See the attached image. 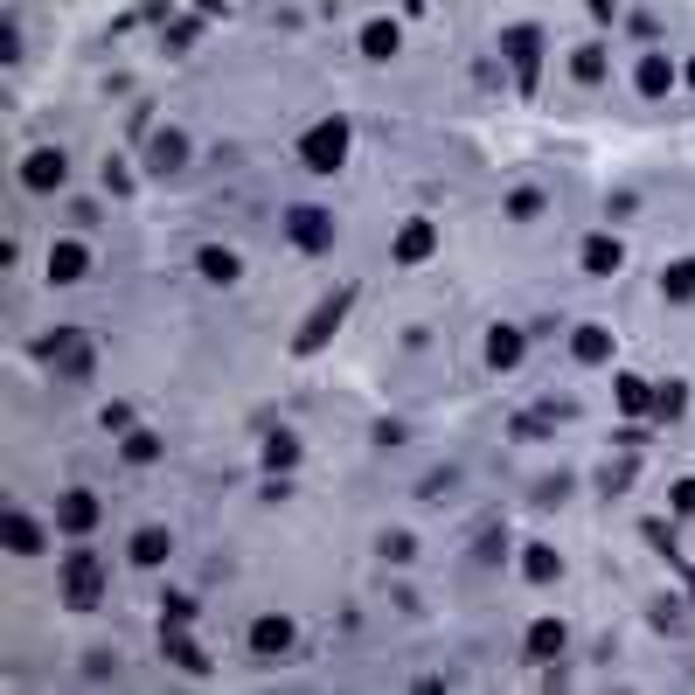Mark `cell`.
<instances>
[{
  "instance_id": "cell-12",
  "label": "cell",
  "mask_w": 695,
  "mask_h": 695,
  "mask_svg": "<svg viewBox=\"0 0 695 695\" xmlns=\"http://www.w3.org/2000/svg\"><path fill=\"white\" fill-rule=\"evenodd\" d=\"M84 265H91V258H84V244H56V251H49V278H63V285H70V278H84Z\"/></svg>"
},
{
  "instance_id": "cell-2",
  "label": "cell",
  "mask_w": 695,
  "mask_h": 695,
  "mask_svg": "<svg viewBox=\"0 0 695 695\" xmlns=\"http://www.w3.org/2000/svg\"><path fill=\"white\" fill-rule=\"evenodd\" d=\"M98 591H105L98 556H91V550H70V563H63V598H70V605H98Z\"/></svg>"
},
{
  "instance_id": "cell-10",
  "label": "cell",
  "mask_w": 695,
  "mask_h": 695,
  "mask_svg": "<svg viewBox=\"0 0 695 695\" xmlns=\"http://www.w3.org/2000/svg\"><path fill=\"white\" fill-rule=\"evenodd\" d=\"M431 244H438V237H431V223H411V230L397 237V265H424V258H431Z\"/></svg>"
},
{
  "instance_id": "cell-18",
  "label": "cell",
  "mask_w": 695,
  "mask_h": 695,
  "mask_svg": "<svg viewBox=\"0 0 695 695\" xmlns=\"http://www.w3.org/2000/svg\"><path fill=\"white\" fill-rule=\"evenodd\" d=\"M668 84H675V63H668V56H647V63H640V91H647V98H661Z\"/></svg>"
},
{
  "instance_id": "cell-23",
  "label": "cell",
  "mask_w": 695,
  "mask_h": 695,
  "mask_svg": "<svg viewBox=\"0 0 695 695\" xmlns=\"http://www.w3.org/2000/svg\"><path fill=\"white\" fill-rule=\"evenodd\" d=\"M202 272L216 278V285H230V278H237V251H216V244H209V251H202Z\"/></svg>"
},
{
  "instance_id": "cell-25",
  "label": "cell",
  "mask_w": 695,
  "mask_h": 695,
  "mask_svg": "<svg viewBox=\"0 0 695 695\" xmlns=\"http://www.w3.org/2000/svg\"><path fill=\"white\" fill-rule=\"evenodd\" d=\"M265 459H272V466H292V459H299V445H292L285 431H272V438H265Z\"/></svg>"
},
{
  "instance_id": "cell-29",
  "label": "cell",
  "mask_w": 695,
  "mask_h": 695,
  "mask_svg": "<svg viewBox=\"0 0 695 695\" xmlns=\"http://www.w3.org/2000/svg\"><path fill=\"white\" fill-rule=\"evenodd\" d=\"M675 508H682V515H695V480H682V487H675Z\"/></svg>"
},
{
  "instance_id": "cell-28",
  "label": "cell",
  "mask_w": 695,
  "mask_h": 695,
  "mask_svg": "<svg viewBox=\"0 0 695 695\" xmlns=\"http://www.w3.org/2000/svg\"><path fill=\"white\" fill-rule=\"evenodd\" d=\"M529 577H536V584H550V577H556V556H550V550H529Z\"/></svg>"
},
{
  "instance_id": "cell-21",
  "label": "cell",
  "mask_w": 695,
  "mask_h": 695,
  "mask_svg": "<svg viewBox=\"0 0 695 695\" xmlns=\"http://www.w3.org/2000/svg\"><path fill=\"white\" fill-rule=\"evenodd\" d=\"M605 355H612V334L605 327H584L577 334V362H605Z\"/></svg>"
},
{
  "instance_id": "cell-15",
  "label": "cell",
  "mask_w": 695,
  "mask_h": 695,
  "mask_svg": "<svg viewBox=\"0 0 695 695\" xmlns=\"http://www.w3.org/2000/svg\"><path fill=\"white\" fill-rule=\"evenodd\" d=\"M167 661H174V668H188V675H202V668H209V654H202L188 633H167Z\"/></svg>"
},
{
  "instance_id": "cell-20",
  "label": "cell",
  "mask_w": 695,
  "mask_h": 695,
  "mask_svg": "<svg viewBox=\"0 0 695 695\" xmlns=\"http://www.w3.org/2000/svg\"><path fill=\"white\" fill-rule=\"evenodd\" d=\"M334 320H341V299H327V306H320V313H313V327H306V334H299V348H320V341H327V327H334Z\"/></svg>"
},
{
  "instance_id": "cell-11",
  "label": "cell",
  "mask_w": 695,
  "mask_h": 695,
  "mask_svg": "<svg viewBox=\"0 0 695 695\" xmlns=\"http://www.w3.org/2000/svg\"><path fill=\"white\" fill-rule=\"evenodd\" d=\"M487 362H494V369H515V362H522V334H515V327H494V334H487Z\"/></svg>"
},
{
  "instance_id": "cell-3",
  "label": "cell",
  "mask_w": 695,
  "mask_h": 695,
  "mask_svg": "<svg viewBox=\"0 0 695 695\" xmlns=\"http://www.w3.org/2000/svg\"><path fill=\"white\" fill-rule=\"evenodd\" d=\"M285 230H292V244H299V251H334V216H327V209H313V202H299V209L285 216Z\"/></svg>"
},
{
  "instance_id": "cell-17",
  "label": "cell",
  "mask_w": 695,
  "mask_h": 695,
  "mask_svg": "<svg viewBox=\"0 0 695 695\" xmlns=\"http://www.w3.org/2000/svg\"><path fill=\"white\" fill-rule=\"evenodd\" d=\"M362 49H369L376 63H383V56H397V21H369V28H362Z\"/></svg>"
},
{
  "instance_id": "cell-27",
  "label": "cell",
  "mask_w": 695,
  "mask_h": 695,
  "mask_svg": "<svg viewBox=\"0 0 695 695\" xmlns=\"http://www.w3.org/2000/svg\"><path fill=\"white\" fill-rule=\"evenodd\" d=\"M126 459H133V466H146V459H160V438H146V431H139V438H126Z\"/></svg>"
},
{
  "instance_id": "cell-4",
  "label": "cell",
  "mask_w": 695,
  "mask_h": 695,
  "mask_svg": "<svg viewBox=\"0 0 695 695\" xmlns=\"http://www.w3.org/2000/svg\"><path fill=\"white\" fill-rule=\"evenodd\" d=\"M285 647H292V619H285V612H265V619L251 626V654H258V661H278Z\"/></svg>"
},
{
  "instance_id": "cell-22",
  "label": "cell",
  "mask_w": 695,
  "mask_h": 695,
  "mask_svg": "<svg viewBox=\"0 0 695 695\" xmlns=\"http://www.w3.org/2000/svg\"><path fill=\"white\" fill-rule=\"evenodd\" d=\"M661 292H668V299H695V258H682L675 272L661 278Z\"/></svg>"
},
{
  "instance_id": "cell-24",
  "label": "cell",
  "mask_w": 695,
  "mask_h": 695,
  "mask_svg": "<svg viewBox=\"0 0 695 695\" xmlns=\"http://www.w3.org/2000/svg\"><path fill=\"white\" fill-rule=\"evenodd\" d=\"M536 209H543V195H536V188H515V195H508V216H515V223H529Z\"/></svg>"
},
{
  "instance_id": "cell-13",
  "label": "cell",
  "mask_w": 695,
  "mask_h": 695,
  "mask_svg": "<svg viewBox=\"0 0 695 695\" xmlns=\"http://www.w3.org/2000/svg\"><path fill=\"white\" fill-rule=\"evenodd\" d=\"M529 654H536V661H556V654H563V626H556V619H536V626H529Z\"/></svg>"
},
{
  "instance_id": "cell-8",
  "label": "cell",
  "mask_w": 695,
  "mask_h": 695,
  "mask_svg": "<svg viewBox=\"0 0 695 695\" xmlns=\"http://www.w3.org/2000/svg\"><path fill=\"white\" fill-rule=\"evenodd\" d=\"M56 522H63L70 536H84V529L98 522V501H91V494H63V508H56Z\"/></svg>"
},
{
  "instance_id": "cell-14",
  "label": "cell",
  "mask_w": 695,
  "mask_h": 695,
  "mask_svg": "<svg viewBox=\"0 0 695 695\" xmlns=\"http://www.w3.org/2000/svg\"><path fill=\"white\" fill-rule=\"evenodd\" d=\"M536 42H543V35H536V28H508V56H515V63H522V84H529V77H536Z\"/></svg>"
},
{
  "instance_id": "cell-5",
  "label": "cell",
  "mask_w": 695,
  "mask_h": 695,
  "mask_svg": "<svg viewBox=\"0 0 695 695\" xmlns=\"http://www.w3.org/2000/svg\"><path fill=\"white\" fill-rule=\"evenodd\" d=\"M49 362H63V376L84 383V376H91V341H84V334H56V341H49Z\"/></svg>"
},
{
  "instance_id": "cell-16",
  "label": "cell",
  "mask_w": 695,
  "mask_h": 695,
  "mask_svg": "<svg viewBox=\"0 0 695 695\" xmlns=\"http://www.w3.org/2000/svg\"><path fill=\"white\" fill-rule=\"evenodd\" d=\"M7 550H14V556H35V550H42V529H35L28 515H7Z\"/></svg>"
},
{
  "instance_id": "cell-9",
  "label": "cell",
  "mask_w": 695,
  "mask_h": 695,
  "mask_svg": "<svg viewBox=\"0 0 695 695\" xmlns=\"http://www.w3.org/2000/svg\"><path fill=\"white\" fill-rule=\"evenodd\" d=\"M619 265H626V251H619L612 237H591V244H584V272L612 278V272H619Z\"/></svg>"
},
{
  "instance_id": "cell-26",
  "label": "cell",
  "mask_w": 695,
  "mask_h": 695,
  "mask_svg": "<svg viewBox=\"0 0 695 695\" xmlns=\"http://www.w3.org/2000/svg\"><path fill=\"white\" fill-rule=\"evenodd\" d=\"M619 404H626V411H647V383H640V376H619Z\"/></svg>"
},
{
  "instance_id": "cell-6",
  "label": "cell",
  "mask_w": 695,
  "mask_h": 695,
  "mask_svg": "<svg viewBox=\"0 0 695 695\" xmlns=\"http://www.w3.org/2000/svg\"><path fill=\"white\" fill-rule=\"evenodd\" d=\"M21 181H28L35 195L63 188V153H49V146H42V153H28V160H21Z\"/></svg>"
},
{
  "instance_id": "cell-7",
  "label": "cell",
  "mask_w": 695,
  "mask_h": 695,
  "mask_svg": "<svg viewBox=\"0 0 695 695\" xmlns=\"http://www.w3.org/2000/svg\"><path fill=\"white\" fill-rule=\"evenodd\" d=\"M153 174H181L188 167V139L181 133H153V160H146Z\"/></svg>"
},
{
  "instance_id": "cell-19",
  "label": "cell",
  "mask_w": 695,
  "mask_h": 695,
  "mask_svg": "<svg viewBox=\"0 0 695 695\" xmlns=\"http://www.w3.org/2000/svg\"><path fill=\"white\" fill-rule=\"evenodd\" d=\"M167 550H174V536H167V529H139V536H133V563H160Z\"/></svg>"
},
{
  "instance_id": "cell-30",
  "label": "cell",
  "mask_w": 695,
  "mask_h": 695,
  "mask_svg": "<svg viewBox=\"0 0 695 695\" xmlns=\"http://www.w3.org/2000/svg\"><path fill=\"white\" fill-rule=\"evenodd\" d=\"M689 84H695V70H689Z\"/></svg>"
},
{
  "instance_id": "cell-1",
  "label": "cell",
  "mask_w": 695,
  "mask_h": 695,
  "mask_svg": "<svg viewBox=\"0 0 695 695\" xmlns=\"http://www.w3.org/2000/svg\"><path fill=\"white\" fill-rule=\"evenodd\" d=\"M299 153H306V167H313V174H334V167H341V153H348V119H320L313 133L299 139Z\"/></svg>"
}]
</instances>
